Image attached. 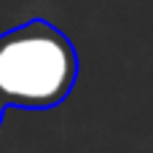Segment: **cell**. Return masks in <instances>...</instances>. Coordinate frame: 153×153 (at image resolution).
<instances>
[{
  "label": "cell",
  "instance_id": "cell-1",
  "mask_svg": "<svg viewBox=\"0 0 153 153\" xmlns=\"http://www.w3.org/2000/svg\"><path fill=\"white\" fill-rule=\"evenodd\" d=\"M78 81L73 40L46 19H30L0 35V97L8 108L51 110Z\"/></svg>",
  "mask_w": 153,
  "mask_h": 153
},
{
  "label": "cell",
  "instance_id": "cell-2",
  "mask_svg": "<svg viewBox=\"0 0 153 153\" xmlns=\"http://www.w3.org/2000/svg\"><path fill=\"white\" fill-rule=\"evenodd\" d=\"M5 110H8V105H5L3 97H0V124H3V118H5Z\"/></svg>",
  "mask_w": 153,
  "mask_h": 153
}]
</instances>
